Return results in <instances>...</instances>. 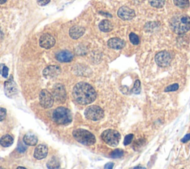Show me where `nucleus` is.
<instances>
[{"label":"nucleus","instance_id":"nucleus-1","mask_svg":"<svg viewBox=\"0 0 190 169\" xmlns=\"http://www.w3.org/2000/svg\"><path fill=\"white\" fill-rule=\"evenodd\" d=\"M73 97L75 101L82 105H86L95 101L97 92L90 84L85 82H80L73 89Z\"/></svg>","mask_w":190,"mask_h":169},{"label":"nucleus","instance_id":"nucleus-24","mask_svg":"<svg viewBox=\"0 0 190 169\" xmlns=\"http://www.w3.org/2000/svg\"><path fill=\"white\" fill-rule=\"evenodd\" d=\"M129 40L131 43L134 44V45H138L140 43V39L138 36L134 33H131L129 35Z\"/></svg>","mask_w":190,"mask_h":169},{"label":"nucleus","instance_id":"nucleus-3","mask_svg":"<svg viewBox=\"0 0 190 169\" xmlns=\"http://www.w3.org/2000/svg\"><path fill=\"white\" fill-rule=\"evenodd\" d=\"M52 118L54 122L62 125H67L71 123L72 121L71 111L68 108L63 107V106H59L54 110Z\"/></svg>","mask_w":190,"mask_h":169},{"label":"nucleus","instance_id":"nucleus-21","mask_svg":"<svg viewBox=\"0 0 190 169\" xmlns=\"http://www.w3.org/2000/svg\"><path fill=\"white\" fill-rule=\"evenodd\" d=\"M149 2L152 7L160 8L165 5L166 0H149Z\"/></svg>","mask_w":190,"mask_h":169},{"label":"nucleus","instance_id":"nucleus-23","mask_svg":"<svg viewBox=\"0 0 190 169\" xmlns=\"http://www.w3.org/2000/svg\"><path fill=\"white\" fill-rule=\"evenodd\" d=\"M123 155V150L121 149H116L114 151L111 152V154H110V156L111 158L117 159V158H121L122 156Z\"/></svg>","mask_w":190,"mask_h":169},{"label":"nucleus","instance_id":"nucleus-33","mask_svg":"<svg viewBox=\"0 0 190 169\" xmlns=\"http://www.w3.org/2000/svg\"><path fill=\"white\" fill-rule=\"evenodd\" d=\"M6 2H7V0H0V5H3Z\"/></svg>","mask_w":190,"mask_h":169},{"label":"nucleus","instance_id":"nucleus-32","mask_svg":"<svg viewBox=\"0 0 190 169\" xmlns=\"http://www.w3.org/2000/svg\"><path fill=\"white\" fill-rule=\"evenodd\" d=\"M22 148V149H23V152H24L25 151V150H26V147H25V146H23L22 145V144L21 143H19V145L18 146V150H20Z\"/></svg>","mask_w":190,"mask_h":169},{"label":"nucleus","instance_id":"nucleus-5","mask_svg":"<svg viewBox=\"0 0 190 169\" xmlns=\"http://www.w3.org/2000/svg\"><path fill=\"white\" fill-rule=\"evenodd\" d=\"M101 137L108 145L111 147H117L118 145L120 140H121V134L117 130L109 129L105 130L102 134Z\"/></svg>","mask_w":190,"mask_h":169},{"label":"nucleus","instance_id":"nucleus-36","mask_svg":"<svg viewBox=\"0 0 190 169\" xmlns=\"http://www.w3.org/2000/svg\"><path fill=\"white\" fill-rule=\"evenodd\" d=\"M18 168H24V167H18Z\"/></svg>","mask_w":190,"mask_h":169},{"label":"nucleus","instance_id":"nucleus-16","mask_svg":"<svg viewBox=\"0 0 190 169\" xmlns=\"http://www.w3.org/2000/svg\"><path fill=\"white\" fill-rule=\"evenodd\" d=\"M126 43L120 38H111L108 41V46L113 49H121L125 46Z\"/></svg>","mask_w":190,"mask_h":169},{"label":"nucleus","instance_id":"nucleus-22","mask_svg":"<svg viewBox=\"0 0 190 169\" xmlns=\"http://www.w3.org/2000/svg\"><path fill=\"white\" fill-rule=\"evenodd\" d=\"M8 72L9 69L5 64H0V74H1L4 78H7L8 76Z\"/></svg>","mask_w":190,"mask_h":169},{"label":"nucleus","instance_id":"nucleus-11","mask_svg":"<svg viewBox=\"0 0 190 169\" xmlns=\"http://www.w3.org/2000/svg\"><path fill=\"white\" fill-rule=\"evenodd\" d=\"M117 15L123 20H130L135 17V13L132 9L126 6H123L117 11Z\"/></svg>","mask_w":190,"mask_h":169},{"label":"nucleus","instance_id":"nucleus-13","mask_svg":"<svg viewBox=\"0 0 190 169\" xmlns=\"http://www.w3.org/2000/svg\"><path fill=\"white\" fill-rule=\"evenodd\" d=\"M48 153H49L48 147L45 144H39L35 148L33 156L37 160H43V159L46 157Z\"/></svg>","mask_w":190,"mask_h":169},{"label":"nucleus","instance_id":"nucleus-25","mask_svg":"<svg viewBox=\"0 0 190 169\" xmlns=\"http://www.w3.org/2000/svg\"><path fill=\"white\" fill-rule=\"evenodd\" d=\"M132 92L135 94H139L141 92V81L139 80H137L134 84Z\"/></svg>","mask_w":190,"mask_h":169},{"label":"nucleus","instance_id":"nucleus-18","mask_svg":"<svg viewBox=\"0 0 190 169\" xmlns=\"http://www.w3.org/2000/svg\"><path fill=\"white\" fill-rule=\"evenodd\" d=\"M99 28L103 32H109L113 29V25L109 20L104 19L99 24Z\"/></svg>","mask_w":190,"mask_h":169},{"label":"nucleus","instance_id":"nucleus-35","mask_svg":"<svg viewBox=\"0 0 190 169\" xmlns=\"http://www.w3.org/2000/svg\"><path fill=\"white\" fill-rule=\"evenodd\" d=\"M143 168V167H135V168Z\"/></svg>","mask_w":190,"mask_h":169},{"label":"nucleus","instance_id":"nucleus-10","mask_svg":"<svg viewBox=\"0 0 190 169\" xmlns=\"http://www.w3.org/2000/svg\"><path fill=\"white\" fill-rule=\"evenodd\" d=\"M56 40L53 36L49 34H45L39 39V46L45 49H49L55 45Z\"/></svg>","mask_w":190,"mask_h":169},{"label":"nucleus","instance_id":"nucleus-34","mask_svg":"<svg viewBox=\"0 0 190 169\" xmlns=\"http://www.w3.org/2000/svg\"><path fill=\"white\" fill-rule=\"evenodd\" d=\"M3 33H2L1 32V31H0V39H1L2 37H3Z\"/></svg>","mask_w":190,"mask_h":169},{"label":"nucleus","instance_id":"nucleus-12","mask_svg":"<svg viewBox=\"0 0 190 169\" xmlns=\"http://www.w3.org/2000/svg\"><path fill=\"white\" fill-rule=\"evenodd\" d=\"M61 72V69L58 66H49L45 68L43 71V75L46 78H52L57 77L59 75Z\"/></svg>","mask_w":190,"mask_h":169},{"label":"nucleus","instance_id":"nucleus-31","mask_svg":"<svg viewBox=\"0 0 190 169\" xmlns=\"http://www.w3.org/2000/svg\"><path fill=\"white\" fill-rule=\"evenodd\" d=\"M113 166H114L113 162H109V163H107L106 165H105L104 168H105V169H109V168H112Z\"/></svg>","mask_w":190,"mask_h":169},{"label":"nucleus","instance_id":"nucleus-27","mask_svg":"<svg viewBox=\"0 0 190 169\" xmlns=\"http://www.w3.org/2000/svg\"><path fill=\"white\" fill-rule=\"evenodd\" d=\"M133 138H134L133 134L127 135V136L125 137V139H124V142H123L124 144H125V145H128V144H129L131 142H132Z\"/></svg>","mask_w":190,"mask_h":169},{"label":"nucleus","instance_id":"nucleus-2","mask_svg":"<svg viewBox=\"0 0 190 169\" xmlns=\"http://www.w3.org/2000/svg\"><path fill=\"white\" fill-rule=\"evenodd\" d=\"M169 26L177 35L186 33L190 30V17L186 15L176 16L170 20Z\"/></svg>","mask_w":190,"mask_h":169},{"label":"nucleus","instance_id":"nucleus-26","mask_svg":"<svg viewBox=\"0 0 190 169\" xmlns=\"http://www.w3.org/2000/svg\"><path fill=\"white\" fill-rule=\"evenodd\" d=\"M178 88H179V85L177 84H172V85L167 86V87L165 89V92H174L178 90Z\"/></svg>","mask_w":190,"mask_h":169},{"label":"nucleus","instance_id":"nucleus-9","mask_svg":"<svg viewBox=\"0 0 190 169\" xmlns=\"http://www.w3.org/2000/svg\"><path fill=\"white\" fill-rule=\"evenodd\" d=\"M172 57L170 54L167 52H161L157 53L155 56V62L159 66H169L171 63Z\"/></svg>","mask_w":190,"mask_h":169},{"label":"nucleus","instance_id":"nucleus-17","mask_svg":"<svg viewBox=\"0 0 190 169\" xmlns=\"http://www.w3.org/2000/svg\"><path fill=\"white\" fill-rule=\"evenodd\" d=\"M23 142L24 143L27 145H30V146H34L37 144L38 139L37 138V136L33 134H26L23 138Z\"/></svg>","mask_w":190,"mask_h":169},{"label":"nucleus","instance_id":"nucleus-30","mask_svg":"<svg viewBox=\"0 0 190 169\" xmlns=\"http://www.w3.org/2000/svg\"><path fill=\"white\" fill-rule=\"evenodd\" d=\"M190 140V134L186 135V136L181 139L182 142H187L188 141Z\"/></svg>","mask_w":190,"mask_h":169},{"label":"nucleus","instance_id":"nucleus-8","mask_svg":"<svg viewBox=\"0 0 190 169\" xmlns=\"http://www.w3.org/2000/svg\"><path fill=\"white\" fill-rule=\"evenodd\" d=\"M53 95L55 100L59 103H64L66 99V91L62 84H55L53 88Z\"/></svg>","mask_w":190,"mask_h":169},{"label":"nucleus","instance_id":"nucleus-7","mask_svg":"<svg viewBox=\"0 0 190 169\" xmlns=\"http://www.w3.org/2000/svg\"><path fill=\"white\" fill-rule=\"evenodd\" d=\"M39 104L45 109L51 107L54 104V96L48 90H42L39 93Z\"/></svg>","mask_w":190,"mask_h":169},{"label":"nucleus","instance_id":"nucleus-4","mask_svg":"<svg viewBox=\"0 0 190 169\" xmlns=\"http://www.w3.org/2000/svg\"><path fill=\"white\" fill-rule=\"evenodd\" d=\"M73 136L78 142L84 144V145H92L96 142L95 136L86 130H74L73 131Z\"/></svg>","mask_w":190,"mask_h":169},{"label":"nucleus","instance_id":"nucleus-15","mask_svg":"<svg viewBox=\"0 0 190 169\" xmlns=\"http://www.w3.org/2000/svg\"><path fill=\"white\" fill-rule=\"evenodd\" d=\"M56 58L60 62H70L73 60L74 55L69 51H61L56 55Z\"/></svg>","mask_w":190,"mask_h":169},{"label":"nucleus","instance_id":"nucleus-20","mask_svg":"<svg viewBox=\"0 0 190 169\" xmlns=\"http://www.w3.org/2000/svg\"><path fill=\"white\" fill-rule=\"evenodd\" d=\"M174 4L181 8H187L189 6V0H173Z\"/></svg>","mask_w":190,"mask_h":169},{"label":"nucleus","instance_id":"nucleus-6","mask_svg":"<svg viewBox=\"0 0 190 169\" xmlns=\"http://www.w3.org/2000/svg\"><path fill=\"white\" fill-rule=\"evenodd\" d=\"M85 116L89 120L98 121L104 117V111L99 106H90L85 109Z\"/></svg>","mask_w":190,"mask_h":169},{"label":"nucleus","instance_id":"nucleus-14","mask_svg":"<svg viewBox=\"0 0 190 169\" xmlns=\"http://www.w3.org/2000/svg\"><path fill=\"white\" fill-rule=\"evenodd\" d=\"M85 33V29L80 25L72 26L69 31V35L72 39L77 40L78 38L82 37Z\"/></svg>","mask_w":190,"mask_h":169},{"label":"nucleus","instance_id":"nucleus-28","mask_svg":"<svg viewBox=\"0 0 190 169\" xmlns=\"http://www.w3.org/2000/svg\"><path fill=\"white\" fill-rule=\"evenodd\" d=\"M6 114H7V110L5 108L0 107V122L3 121L6 117Z\"/></svg>","mask_w":190,"mask_h":169},{"label":"nucleus","instance_id":"nucleus-19","mask_svg":"<svg viewBox=\"0 0 190 169\" xmlns=\"http://www.w3.org/2000/svg\"><path fill=\"white\" fill-rule=\"evenodd\" d=\"M13 142V138L11 135H5L3 137L0 139V144L3 147L7 148V147L11 146Z\"/></svg>","mask_w":190,"mask_h":169},{"label":"nucleus","instance_id":"nucleus-29","mask_svg":"<svg viewBox=\"0 0 190 169\" xmlns=\"http://www.w3.org/2000/svg\"><path fill=\"white\" fill-rule=\"evenodd\" d=\"M37 3L39 4L40 6H44L45 5H47L48 3H49V2L51 1V0H37Z\"/></svg>","mask_w":190,"mask_h":169}]
</instances>
